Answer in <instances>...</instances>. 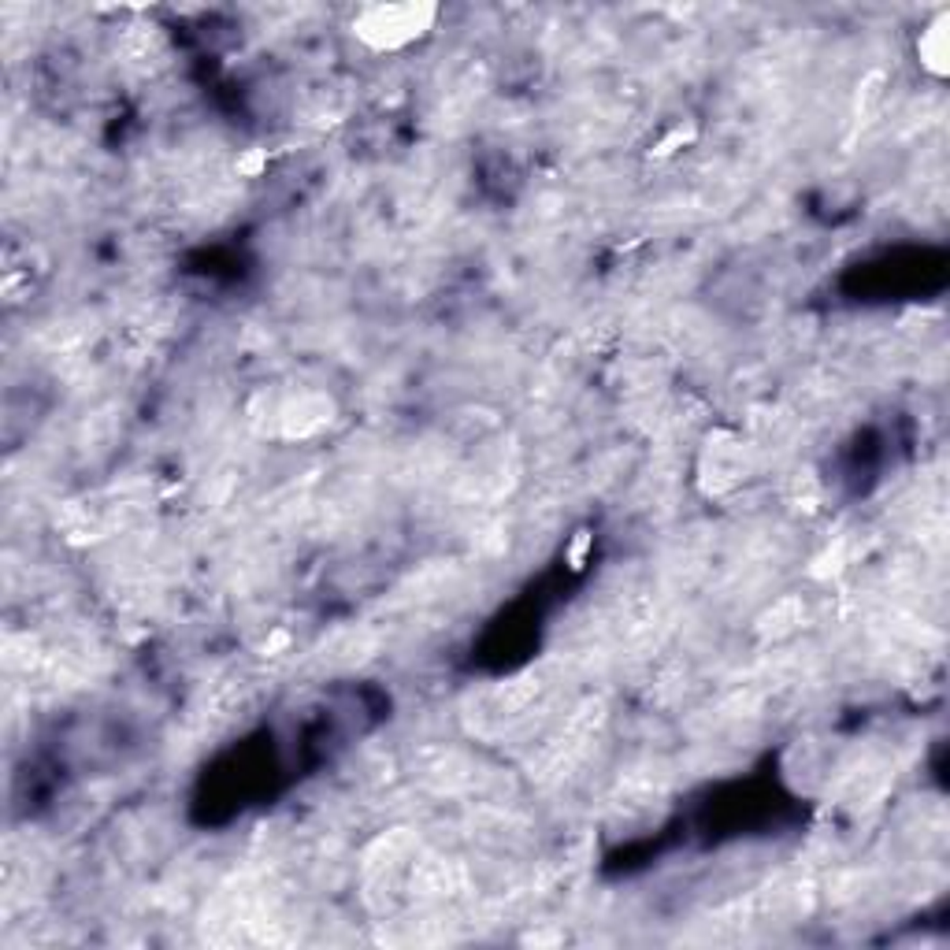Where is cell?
I'll return each mask as SVG.
<instances>
[{
	"mask_svg": "<svg viewBox=\"0 0 950 950\" xmlns=\"http://www.w3.org/2000/svg\"><path fill=\"white\" fill-rule=\"evenodd\" d=\"M943 22H946V19H939L936 27H932L929 34H924V41H920V60L929 64L936 74H943V71H946V41H943Z\"/></svg>",
	"mask_w": 950,
	"mask_h": 950,
	"instance_id": "1",
	"label": "cell"
}]
</instances>
